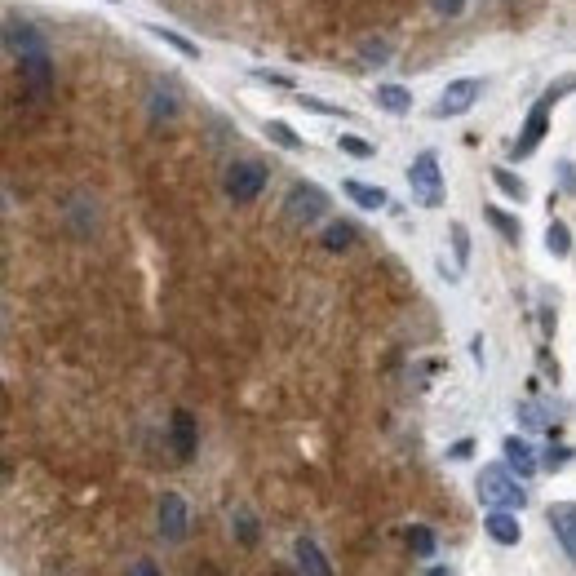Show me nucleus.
<instances>
[{
  "mask_svg": "<svg viewBox=\"0 0 576 576\" xmlns=\"http://www.w3.org/2000/svg\"><path fill=\"white\" fill-rule=\"evenodd\" d=\"M297 102H302L306 111H320V116H342V120H351V111L346 107H333V102H320V98H306V94H297Z\"/></svg>",
  "mask_w": 576,
  "mask_h": 576,
  "instance_id": "26",
  "label": "nucleus"
},
{
  "mask_svg": "<svg viewBox=\"0 0 576 576\" xmlns=\"http://www.w3.org/2000/svg\"><path fill=\"white\" fill-rule=\"evenodd\" d=\"M483 218H488L492 226L501 231V240H510V244H519L523 240V226H519V218H510L506 209H497V204H483Z\"/></svg>",
  "mask_w": 576,
  "mask_h": 576,
  "instance_id": "17",
  "label": "nucleus"
},
{
  "mask_svg": "<svg viewBox=\"0 0 576 576\" xmlns=\"http://www.w3.org/2000/svg\"><path fill=\"white\" fill-rule=\"evenodd\" d=\"M452 253H457V266L470 262V235H466V226H461V222H452Z\"/></svg>",
  "mask_w": 576,
  "mask_h": 576,
  "instance_id": "25",
  "label": "nucleus"
},
{
  "mask_svg": "<svg viewBox=\"0 0 576 576\" xmlns=\"http://www.w3.org/2000/svg\"><path fill=\"white\" fill-rule=\"evenodd\" d=\"M572 89H576V76H563V80H554V85L545 89V98L532 102L528 120H523V133L514 138V147H510V160H528L532 151L541 147L545 129H550V107H554V102H559L563 94H572Z\"/></svg>",
  "mask_w": 576,
  "mask_h": 576,
  "instance_id": "1",
  "label": "nucleus"
},
{
  "mask_svg": "<svg viewBox=\"0 0 576 576\" xmlns=\"http://www.w3.org/2000/svg\"><path fill=\"white\" fill-rule=\"evenodd\" d=\"M475 492L488 510H523L528 506V492H523V483L510 466H483L479 479H475Z\"/></svg>",
  "mask_w": 576,
  "mask_h": 576,
  "instance_id": "2",
  "label": "nucleus"
},
{
  "mask_svg": "<svg viewBox=\"0 0 576 576\" xmlns=\"http://www.w3.org/2000/svg\"><path fill=\"white\" fill-rule=\"evenodd\" d=\"M160 537L164 541L187 537V501H182L178 492H164L160 497Z\"/></svg>",
  "mask_w": 576,
  "mask_h": 576,
  "instance_id": "9",
  "label": "nucleus"
},
{
  "mask_svg": "<svg viewBox=\"0 0 576 576\" xmlns=\"http://www.w3.org/2000/svg\"><path fill=\"white\" fill-rule=\"evenodd\" d=\"M240 537L249 541V545L257 541V532H253V519H249V514H240Z\"/></svg>",
  "mask_w": 576,
  "mask_h": 576,
  "instance_id": "35",
  "label": "nucleus"
},
{
  "mask_svg": "<svg viewBox=\"0 0 576 576\" xmlns=\"http://www.w3.org/2000/svg\"><path fill=\"white\" fill-rule=\"evenodd\" d=\"M479 94H483V80H475V76L452 80L444 89V98L435 102V116H466V111L479 102Z\"/></svg>",
  "mask_w": 576,
  "mask_h": 576,
  "instance_id": "7",
  "label": "nucleus"
},
{
  "mask_svg": "<svg viewBox=\"0 0 576 576\" xmlns=\"http://www.w3.org/2000/svg\"><path fill=\"white\" fill-rule=\"evenodd\" d=\"M107 5H120V0H107Z\"/></svg>",
  "mask_w": 576,
  "mask_h": 576,
  "instance_id": "38",
  "label": "nucleus"
},
{
  "mask_svg": "<svg viewBox=\"0 0 576 576\" xmlns=\"http://www.w3.org/2000/svg\"><path fill=\"white\" fill-rule=\"evenodd\" d=\"M492 182H497V191L510 195V200H523V195H528L523 178H519V173H510V169H492Z\"/></svg>",
  "mask_w": 576,
  "mask_h": 576,
  "instance_id": "22",
  "label": "nucleus"
},
{
  "mask_svg": "<svg viewBox=\"0 0 576 576\" xmlns=\"http://www.w3.org/2000/svg\"><path fill=\"white\" fill-rule=\"evenodd\" d=\"M337 147H342L346 151V156H359V160H368V156H373V142H364V138H355V133H342V138H337Z\"/></svg>",
  "mask_w": 576,
  "mask_h": 576,
  "instance_id": "24",
  "label": "nucleus"
},
{
  "mask_svg": "<svg viewBox=\"0 0 576 576\" xmlns=\"http://www.w3.org/2000/svg\"><path fill=\"white\" fill-rule=\"evenodd\" d=\"M253 76H257V80H266V85H280V89H293V80H288V76H280V71H266V67H257V71H253Z\"/></svg>",
  "mask_w": 576,
  "mask_h": 576,
  "instance_id": "30",
  "label": "nucleus"
},
{
  "mask_svg": "<svg viewBox=\"0 0 576 576\" xmlns=\"http://www.w3.org/2000/svg\"><path fill=\"white\" fill-rule=\"evenodd\" d=\"M501 452H506V466H510L519 479H532V475H537V466H541V461H537V452H532L528 439L510 435L506 444H501Z\"/></svg>",
  "mask_w": 576,
  "mask_h": 576,
  "instance_id": "10",
  "label": "nucleus"
},
{
  "mask_svg": "<svg viewBox=\"0 0 576 576\" xmlns=\"http://www.w3.org/2000/svg\"><path fill=\"white\" fill-rule=\"evenodd\" d=\"M408 187H413V200L421 209H439V204H444V173H439L435 151H421V156L408 164Z\"/></svg>",
  "mask_w": 576,
  "mask_h": 576,
  "instance_id": "3",
  "label": "nucleus"
},
{
  "mask_svg": "<svg viewBox=\"0 0 576 576\" xmlns=\"http://www.w3.org/2000/svg\"><path fill=\"white\" fill-rule=\"evenodd\" d=\"M483 532H488L497 545H519L523 537V528H519V519H514L510 510H488V519H483Z\"/></svg>",
  "mask_w": 576,
  "mask_h": 576,
  "instance_id": "12",
  "label": "nucleus"
},
{
  "mask_svg": "<svg viewBox=\"0 0 576 576\" xmlns=\"http://www.w3.org/2000/svg\"><path fill=\"white\" fill-rule=\"evenodd\" d=\"M262 133H266V138L275 142V147H284V151H302V147H306V142L297 138V133L288 129L284 120H266V125H262Z\"/></svg>",
  "mask_w": 576,
  "mask_h": 576,
  "instance_id": "20",
  "label": "nucleus"
},
{
  "mask_svg": "<svg viewBox=\"0 0 576 576\" xmlns=\"http://www.w3.org/2000/svg\"><path fill=\"white\" fill-rule=\"evenodd\" d=\"M5 49L18 58V63H27V58H36V54H49V40L40 36V27L23 23V18H9L5 23Z\"/></svg>",
  "mask_w": 576,
  "mask_h": 576,
  "instance_id": "6",
  "label": "nucleus"
},
{
  "mask_svg": "<svg viewBox=\"0 0 576 576\" xmlns=\"http://www.w3.org/2000/svg\"><path fill=\"white\" fill-rule=\"evenodd\" d=\"M18 67H23L27 89H32L36 98H49V89H54V63H49V54H36V58H27V63H18Z\"/></svg>",
  "mask_w": 576,
  "mask_h": 576,
  "instance_id": "11",
  "label": "nucleus"
},
{
  "mask_svg": "<svg viewBox=\"0 0 576 576\" xmlns=\"http://www.w3.org/2000/svg\"><path fill=\"white\" fill-rule=\"evenodd\" d=\"M545 519H550L554 537H559V545L568 550V559L576 563V501H554L550 510H545Z\"/></svg>",
  "mask_w": 576,
  "mask_h": 576,
  "instance_id": "8",
  "label": "nucleus"
},
{
  "mask_svg": "<svg viewBox=\"0 0 576 576\" xmlns=\"http://www.w3.org/2000/svg\"><path fill=\"white\" fill-rule=\"evenodd\" d=\"M470 452H475V439H461V444H452V461H466Z\"/></svg>",
  "mask_w": 576,
  "mask_h": 576,
  "instance_id": "32",
  "label": "nucleus"
},
{
  "mask_svg": "<svg viewBox=\"0 0 576 576\" xmlns=\"http://www.w3.org/2000/svg\"><path fill=\"white\" fill-rule=\"evenodd\" d=\"M568 461H572V448H550V452H545V466H550V470H563Z\"/></svg>",
  "mask_w": 576,
  "mask_h": 576,
  "instance_id": "29",
  "label": "nucleus"
},
{
  "mask_svg": "<svg viewBox=\"0 0 576 576\" xmlns=\"http://www.w3.org/2000/svg\"><path fill=\"white\" fill-rule=\"evenodd\" d=\"M266 178H271V173H266L262 160H235L231 169H226V195H231L235 204H249L262 195Z\"/></svg>",
  "mask_w": 576,
  "mask_h": 576,
  "instance_id": "5",
  "label": "nucleus"
},
{
  "mask_svg": "<svg viewBox=\"0 0 576 576\" xmlns=\"http://www.w3.org/2000/svg\"><path fill=\"white\" fill-rule=\"evenodd\" d=\"M284 213L297 226H311V222H320L324 213H328V195L315 187V182H293L288 195H284Z\"/></svg>",
  "mask_w": 576,
  "mask_h": 576,
  "instance_id": "4",
  "label": "nucleus"
},
{
  "mask_svg": "<svg viewBox=\"0 0 576 576\" xmlns=\"http://www.w3.org/2000/svg\"><path fill=\"white\" fill-rule=\"evenodd\" d=\"M173 452H178V461L195 457V417L187 413V408L173 413Z\"/></svg>",
  "mask_w": 576,
  "mask_h": 576,
  "instance_id": "14",
  "label": "nucleus"
},
{
  "mask_svg": "<svg viewBox=\"0 0 576 576\" xmlns=\"http://www.w3.org/2000/svg\"><path fill=\"white\" fill-rule=\"evenodd\" d=\"M426 576H452V572H448V568H430Z\"/></svg>",
  "mask_w": 576,
  "mask_h": 576,
  "instance_id": "37",
  "label": "nucleus"
},
{
  "mask_svg": "<svg viewBox=\"0 0 576 576\" xmlns=\"http://www.w3.org/2000/svg\"><path fill=\"white\" fill-rule=\"evenodd\" d=\"M373 98H377V107H382V111H390V116H404V111L413 107V94H408L404 85H377Z\"/></svg>",
  "mask_w": 576,
  "mask_h": 576,
  "instance_id": "15",
  "label": "nucleus"
},
{
  "mask_svg": "<svg viewBox=\"0 0 576 576\" xmlns=\"http://www.w3.org/2000/svg\"><path fill=\"white\" fill-rule=\"evenodd\" d=\"M151 111H156V116H173V98L169 94H156V107H151Z\"/></svg>",
  "mask_w": 576,
  "mask_h": 576,
  "instance_id": "34",
  "label": "nucleus"
},
{
  "mask_svg": "<svg viewBox=\"0 0 576 576\" xmlns=\"http://www.w3.org/2000/svg\"><path fill=\"white\" fill-rule=\"evenodd\" d=\"M293 554H297V568H302L306 576H333V568H328V559H324V550L315 545L311 537H297L293 541Z\"/></svg>",
  "mask_w": 576,
  "mask_h": 576,
  "instance_id": "13",
  "label": "nucleus"
},
{
  "mask_svg": "<svg viewBox=\"0 0 576 576\" xmlns=\"http://www.w3.org/2000/svg\"><path fill=\"white\" fill-rule=\"evenodd\" d=\"M430 5H435L439 14H444V18H457L461 9H466V0H430Z\"/></svg>",
  "mask_w": 576,
  "mask_h": 576,
  "instance_id": "31",
  "label": "nucleus"
},
{
  "mask_svg": "<svg viewBox=\"0 0 576 576\" xmlns=\"http://www.w3.org/2000/svg\"><path fill=\"white\" fill-rule=\"evenodd\" d=\"M408 550L421 554V559H430V554H435V532L421 528V523H417V528H408Z\"/></svg>",
  "mask_w": 576,
  "mask_h": 576,
  "instance_id": "23",
  "label": "nucleus"
},
{
  "mask_svg": "<svg viewBox=\"0 0 576 576\" xmlns=\"http://www.w3.org/2000/svg\"><path fill=\"white\" fill-rule=\"evenodd\" d=\"M342 191L351 195L359 209H386V191H382V187H368V182H355V178H351Z\"/></svg>",
  "mask_w": 576,
  "mask_h": 576,
  "instance_id": "18",
  "label": "nucleus"
},
{
  "mask_svg": "<svg viewBox=\"0 0 576 576\" xmlns=\"http://www.w3.org/2000/svg\"><path fill=\"white\" fill-rule=\"evenodd\" d=\"M519 417H523V426H532V430H541V426H550V421H545V413L537 404H523L519 408Z\"/></svg>",
  "mask_w": 576,
  "mask_h": 576,
  "instance_id": "28",
  "label": "nucleus"
},
{
  "mask_svg": "<svg viewBox=\"0 0 576 576\" xmlns=\"http://www.w3.org/2000/svg\"><path fill=\"white\" fill-rule=\"evenodd\" d=\"M545 249H550L554 257H568L572 253V231L563 222H550L545 226Z\"/></svg>",
  "mask_w": 576,
  "mask_h": 576,
  "instance_id": "21",
  "label": "nucleus"
},
{
  "mask_svg": "<svg viewBox=\"0 0 576 576\" xmlns=\"http://www.w3.org/2000/svg\"><path fill=\"white\" fill-rule=\"evenodd\" d=\"M386 40H364V63H377V67H382L386 63Z\"/></svg>",
  "mask_w": 576,
  "mask_h": 576,
  "instance_id": "27",
  "label": "nucleus"
},
{
  "mask_svg": "<svg viewBox=\"0 0 576 576\" xmlns=\"http://www.w3.org/2000/svg\"><path fill=\"white\" fill-rule=\"evenodd\" d=\"M355 235H359L355 222H328L324 226V249L328 253H346L355 244Z\"/></svg>",
  "mask_w": 576,
  "mask_h": 576,
  "instance_id": "16",
  "label": "nucleus"
},
{
  "mask_svg": "<svg viewBox=\"0 0 576 576\" xmlns=\"http://www.w3.org/2000/svg\"><path fill=\"white\" fill-rule=\"evenodd\" d=\"M147 36H156V40H164V45H173L182 58H200V45H195V40H187L182 32H173V27H156V23H147Z\"/></svg>",
  "mask_w": 576,
  "mask_h": 576,
  "instance_id": "19",
  "label": "nucleus"
},
{
  "mask_svg": "<svg viewBox=\"0 0 576 576\" xmlns=\"http://www.w3.org/2000/svg\"><path fill=\"white\" fill-rule=\"evenodd\" d=\"M129 576H160V568H156V563L142 559V563H133V568H129Z\"/></svg>",
  "mask_w": 576,
  "mask_h": 576,
  "instance_id": "33",
  "label": "nucleus"
},
{
  "mask_svg": "<svg viewBox=\"0 0 576 576\" xmlns=\"http://www.w3.org/2000/svg\"><path fill=\"white\" fill-rule=\"evenodd\" d=\"M563 187H568V191H576V169H572V164H563Z\"/></svg>",
  "mask_w": 576,
  "mask_h": 576,
  "instance_id": "36",
  "label": "nucleus"
}]
</instances>
